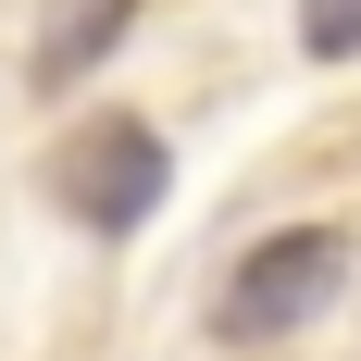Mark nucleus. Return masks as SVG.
<instances>
[{
	"label": "nucleus",
	"mask_w": 361,
	"mask_h": 361,
	"mask_svg": "<svg viewBox=\"0 0 361 361\" xmlns=\"http://www.w3.org/2000/svg\"><path fill=\"white\" fill-rule=\"evenodd\" d=\"M336 287H349V237H336V224H287V237H262V250L224 274L212 336H237V349L299 336V324H324V312H336Z\"/></svg>",
	"instance_id": "nucleus-1"
},
{
	"label": "nucleus",
	"mask_w": 361,
	"mask_h": 361,
	"mask_svg": "<svg viewBox=\"0 0 361 361\" xmlns=\"http://www.w3.org/2000/svg\"><path fill=\"white\" fill-rule=\"evenodd\" d=\"M162 187H175V149L149 137V125H75L63 137V162H50V200H63L87 237H137L149 212H162Z\"/></svg>",
	"instance_id": "nucleus-2"
},
{
	"label": "nucleus",
	"mask_w": 361,
	"mask_h": 361,
	"mask_svg": "<svg viewBox=\"0 0 361 361\" xmlns=\"http://www.w3.org/2000/svg\"><path fill=\"white\" fill-rule=\"evenodd\" d=\"M125 25H137V0H37V37H25V75L63 100V87H87V75L125 50Z\"/></svg>",
	"instance_id": "nucleus-3"
},
{
	"label": "nucleus",
	"mask_w": 361,
	"mask_h": 361,
	"mask_svg": "<svg viewBox=\"0 0 361 361\" xmlns=\"http://www.w3.org/2000/svg\"><path fill=\"white\" fill-rule=\"evenodd\" d=\"M299 50L312 63H349L361 50V0H299Z\"/></svg>",
	"instance_id": "nucleus-4"
}]
</instances>
